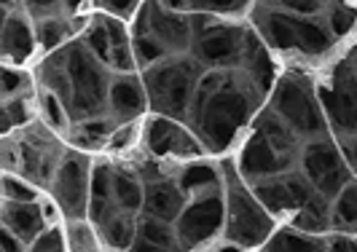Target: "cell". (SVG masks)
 Here are the masks:
<instances>
[{"label": "cell", "mask_w": 357, "mask_h": 252, "mask_svg": "<svg viewBox=\"0 0 357 252\" xmlns=\"http://www.w3.org/2000/svg\"><path fill=\"white\" fill-rule=\"evenodd\" d=\"M258 252H331L328 250V234H304L293 226H280L274 236Z\"/></svg>", "instance_id": "cell-27"}, {"label": "cell", "mask_w": 357, "mask_h": 252, "mask_svg": "<svg viewBox=\"0 0 357 252\" xmlns=\"http://www.w3.org/2000/svg\"><path fill=\"white\" fill-rule=\"evenodd\" d=\"M40 54L36 38V22L22 8L19 0H3V30H0V56L6 65L24 68Z\"/></svg>", "instance_id": "cell-16"}, {"label": "cell", "mask_w": 357, "mask_h": 252, "mask_svg": "<svg viewBox=\"0 0 357 252\" xmlns=\"http://www.w3.org/2000/svg\"><path fill=\"white\" fill-rule=\"evenodd\" d=\"M298 169L306 175V180L312 182V188L331 201L344 191V185H349L357 178L349 159L344 156L341 145L333 137H320V140L304 143L301 153H298Z\"/></svg>", "instance_id": "cell-11"}, {"label": "cell", "mask_w": 357, "mask_h": 252, "mask_svg": "<svg viewBox=\"0 0 357 252\" xmlns=\"http://www.w3.org/2000/svg\"><path fill=\"white\" fill-rule=\"evenodd\" d=\"M86 217L100 231L105 252H126L137 242V217L140 215L121 210L113 198H91Z\"/></svg>", "instance_id": "cell-18"}, {"label": "cell", "mask_w": 357, "mask_h": 252, "mask_svg": "<svg viewBox=\"0 0 357 252\" xmlns=\"http://www.w3.org/2000/svg\"><path fill=\"white\" fill-rule=\"evenodd\" d=\"M355 36H357V33H355Z\"/></svg>", "instance_id": "cell-45"}, {"label": "cell", "mask_w": 357, "mask_h": 252, "mask_svg": "<svg viewBox=\"0 0 357 252\" xmlns=\"http://www.w3.org/2000/svg\"><path fill=\"white\" fill-rule=\"evenodd\" d=\"M248 22L274 56H285L287 65H317L331 62L341 40L325 17H301L264 3H252Z\"/></svg>", "instance_id": "cell-3"}, {"label": "cell", "mask_w": 357, "mask_h": 252, "mask_svg": "<svg viewBox=\"0 0 357 252\" xmlns=\"http://www.w3.org/2000/svg\"><path fill=\"white\" fill-rule=\"evenodd\" d=\"M355 252H357V239H355Z\"/></svg>", "instance_id": "cell-44"}, {"label": "cell", "mask_w": 357, "mask_h": 252, "mask_svg": "<svg viewBox=\"0 0 357 252\" xmlns=\"http://www.w3.org/2000/svg\"><path fill=\"white\" fill-rule=\"evenodd\" d=\"M317 94L333 140L339 145L352 140L357 134V70L344 54L328 62L317 81Z\"/></svg>", "instance_id": "cell-9"}, {"label": "cell", "mask_w": 357, "mask_h": 252, "mask_svg": "<svg viewBox=\"0 0 357 252\" xmlns=\"http://www.w3.org/2000/svg\"><path fill=\"white\" fill-rule=\"evenodd\" d=\"M30 252H68V242H65V226L54 223L43 234L38 236L30 244Z\"/></svg>", "instance_id": "cell-39"}, {"label": "cell", "mask_w": 357, "mask_h": 252, "mask_svg": "<svg viewBox=\"0 0 357 252\" xmlns=\"http://www.w3.org/2000/svg\"><path fill=\"white\" fill-rule=\"evenodd\" d=\"M0 194H3V201H43L46 198V191H40L38 185L19 178L14 172H3Z\"/></svg>", "instance_id": "cell-37"}, {"label": "cell", "mask_w": 357, "mask_h": 252, "mask_svg": "<svg viewBox=\"0 0 357 252\" xmlns=\"http://www.w3.org/2000/svg\"><path fill=\"white\" fill-rule=\"evenodd\" d=\"M207 252H248V250H239V247H234L229 242H218V244H213Z\"/></svg>", "instance_id": "cell-42"}, {"label": "cell", "mask_w": 357, "mask_h": 252, "mask_svg": "<svg viewBox=\"0 0 357 252\" xmlns=\"http://www.w3.org/2000/svg\"><path fill=\"white\" fill-rule=\"evenodd\" d=\"M145 6V0H91V11L97 14H107V17L124 19V22H135V17L140 14V8Z\"/></svg>", "instance_id": "cell-38"}, {"label": "cell", "mask_w": 357, "mask_h": 252, "mask_svg": "<svg viewBox=\"0 0 357 252\" xmlns=\"http://www.w3.org/2000/svg\"><path fill=\"white\" fill-rule=\"evenodd\" d=\"M140 150L153 156V159H161V162L178 164L210 156L191 126L183 124V121H175L169 116H159V113H148L143 118Z\"/></svg>", "instance_id": "cell-12"}, {"label": "cell", "mask_w": 357, "mask_h": 252, "mask_svg": "<svg viewBox=\"0 0 357 252\" xmlns=\"http://www.w3.org/2000/svg\"><path fill=\"white\" fill-rule=\"evenodd\" d=\"M223 228H226L223 185L191 196L185 210L175 220L180 247L185 252H207L213 244L223 242Z\"/></svg>", "instance_id": "cell-10"}, {"label": "cell", "mask_w": 357, "mask_h": 252, "mask_svg": "<svg viewBox=\"0 0 357 252\" xmlns=\"http://www.w3.org/2000/svg\"><path fill=\"white\" fill-rule=\"evenodd\" d=\"M252 3H264L271 8H282L290 14H301V17H325L341 6L344 0H252Z\"/></svg>", "instance_id": "cell-35"}, {"label": "cell", "mask_w": 357, "mask_h": 252, "mask_svg": "<svg viewBox=\"0 0 357 252\" xmlns=\"http://www.w3.org/2000/svg\"><path fill=\"white\" fill-rule=\"evenodd\" d=\"M11 140L17 148V169L14 175L30 180L40 191L49 194L52 180L59 169V164L68 153V140L46 124L43 118H36L33 124L22 126L17 132H11Z\"/></svg>", "instance_id": "cell-8"}, {"label": "cell", "mask_w": 357, "mask_h": 252, "mask_svg": "<svg viewBox=\"0 0 357 252\" xmlns=\"http://www.w3.org/2000/svg\"><path fill=\"white\" fill-rule=\"evenodd\" d=\"M0 223L6 231L22 239L24 244H33L49 226L62 223V215L54 201H3L0 204Z\"/></svg>", "instance_id": "cell-19"}, {"label": "cell", "mask_w": 357, "mask_h": 252, "mask_svg": "<svg viewBox=\"0 0 357 252\" xmlns=\"http://www.w3.org/2000/svg\"><path fill=\"white\" fill-rule=\"evenodd\" d=\"M38 118H43V121L52 126V129H56L62 137H65L68 129H70V116H68L65 105L56 100V94H52L49 89H40V86H38Z\"/></svg>", "instance_id": "cell-34"}, {"label": "cell", "mask_w": 357, "mask_h": 252, "mask_svg": "<svg viewBox=\"0 0 357 252\" xmlns=\"http://www.w3.org/2000/svg\"><path fill=\"white\" fill-rule=\"evenodd\" d=\"M65 226V242L68 252H105V244L100 239V231L94 228L89 217H73L62 220Z\"/></svg>", "instance_id": "cell-30"}, {"label": "cell", "mask_w": 357, "mask_h": 252, "mask_svg": "<svg viewBox=\"0 0 357 252\" xmlns=\"http://www.w3.org/2000/svg\"><path fill=\"white\" fill-rule=\"evenodd\" d=\"M91 172H94L91 153L68 148L65 159L54 175L52 188H49V198L56 204L62 220L86 217L91 201Z\"/></svg>", "instance_id": "cell-13"}, {"label": "cell", "mask_w": 357, "mask_h": 252, "mask_svg": "<svg viewBox=\"0 0 357 252\" xmlns=\"http://www.w3.org/2000/svg\"><path fill=\"white\" fill-rule=\"evenodd\" d=\"M116 121L110 116H94V118H84L78 124H70L65 140L70 148H78L84 153H105L107 140L116 132Z\"/></svg>", "instance_id": "cell-23"}, {"label": "cell", "mask_w": 357, "mask_h": 252, "mask_svg": "<svg viewBox=\"0 0 357 252\" xmlns=\"http://www.w3.org/2000/svg\"><path fill=\"white\" fill-rule=\"evenodd\" d=\"M91 17V14H89ZM89 17H52V19H40L36 22V38H38V49H40V56L52 54L56 49L68 46L70 40L81 36V30L86 27Z\"/></svg>", "instance_id": "cell-25"}, {"label": "cell", "mask_w": 357, "mask_h": 252, "mask_svg": "<svg viewBox=\"0 0 357 252\" xmlns=\"http://www.w3.org/2000/svg\"><path fill=\"white\" fill-rule=\"evenodd\" d=\"M271 91L261 86L245 68L204 70L199 78L194 113L188 126L194 129L210 156L231 153L236 143L250 132L255 116L268 102Z\"/></svg>", "instance_id": "cell-1"}, {"label": "cell", "mask_w": 357, "mask_h": 252, "mask_svg": "<svg viewBox=\"0 0 357 252\" xmlns=\"http://www.w3.org/2000/svg\"><path fill=\"white\" fill-rule=\"evenodd\" d=\"M204 68L191 54L169 56L159 65L143 70V84L148 91V108L151 113L169 116L175 121L188 124L194 113L197 86Z\"/></svg>", "instance_id": "cell-7"}, {"label": "cell", "mask_w": 357, "mask_h": 252, "mask_svg": "<svg viewBox=\"0 0 357 252\" xmlns=\"http://www.w3.org/2000/svg\"><path fill=\"white\" fill-rule=\"evenodd\" d=\"M137 236L145 239V242H151V244L167 247V250H183L178 231H175V223H167V220H159V217H151V215L137 217Z\"/></svg>", "instance_id": "cell-32"}, {"label": "cell", "mask_w": 357, "mask_h": 252, "mask_svg": "<svg viewBox=\"0 0 357 252\" xmlns=\"http://www.w3.org/2000/svg\"><path fill=\"white\" fill-rule=\"evenodd\" d=\"M27 94H38L36 72L27 70V68H17V65H6L3 62L0 100H14V97H27Z\"/></svg>", "instance_id": "cell-31"}, {"label": "cell", "mask_w": 357, "mask_h": 252, "mask_svg": "<svg viewBox=\"0 0 357 252\" xmlns=\"http://www.w3.org/2000/svg\"><path fill=\"white\" fill-rule=\"evenodd\" d=\"M266 105L304 143L320 140V137H333L328 118H325V110H322L320 94H317V81L301 65H285L280 70Z\"/></svg>", "instance_id": "cell-5"}, {"label": "cell", "mask_w": 357, "mask_h": 252, "mask_svg": "<svg viewBox=\"0 0 357 252\" xmlns=\"http://www.w3.org/2000/svg\"><path fill=\"white\" fill-rule=\"evenodd\" d=\"M252 191L280 223H287L296 212H301L304 207H309L314 198L320 196L298 166L285 172V175L252 182Z\"/></svg>", "instance_id": "cell-15"}, {"label": "cell", "mask_w": 357, "mask_h": 252, "mask_svg": "<svg viewBox=\"0 0 357 252\" xmlns=\"http://www.w3.org/2000/svg\"><path fill=\"white\" fill-rule=\"evenodd\" d=\"M234 159H236V166H239L242 178L250 182V185L258 180H266V178L285 175V172L298 166L296 159L282 156V153L268 143L264 134H258L255 129H250V132L242 137L239 150L234 153Z\"/></svg>", "instance_id": "cell-17"}, {"label": "cell", "mask_w": 357, "mask_h": 252, "mask_svg": "<svg viewBox=\"0 0 357 252\" xmlns=\"http://www.w3.org/2000/svg\"><path fill=\"white\" fill-rule=\"evenodd\" d=\"M169 8H175V11H188V0H164Z\"/></svg>", "instance_id": "cell-43"}, {"label": "cell", "mask_w": 357, "mask_h": 252, "mask_svg": "<svg viewBox=\"0 0 357 252\" xmlns=\"http://www.w3.org/2000/svg\"><path fill=\"white\" fill-rule=\"evenodd\" d=\"M33 22L52 17H65V0H19Z\"/></svg>", "instance_id": "cell-40"}, {"label": "cell", "mask_w": 357, "mask_h": 252, "mask_svg": "<svg viewBox=\"0 0 357 252\" xmlns=\"http://www.w3.org/2000/svg\"><path fill=\"white\" fill-rule=\"evenodd\" d=\"M140 143H143V121L119 124L116 132L110 134V140H107L105 156H110V159H126V156L140 150Z\"/></svg>", "instance_id": "cell-33"}, {"label": "cell", "mask_w": 357, "mask_h": 252, "mask_svg": "<svg viewBox=\"0 0 357 252\" xmlns=\"http://www.w3.org/2000/svg\"><path fill=\"white\" fill-rule=\"evenodd\" d=\"M188 201H191V196L180 188L178 172H175V175L145 182V201L140 215H151L159 217V220H167V223H175Z\"/></svg>", "instance_id": "cell-21"}, {"label": "cell", "mask_w": 357, "mask_h": 252, "mask_svg": "<svg viewBox=\"0 0 357 252\" xmlns=\"http://www.w3.org/2000/svg\"><path fill=\"white\" fill-rule=\"evenodd\" d=\"M132 33L151 36L159 46L167 49L169 56L188 54L194 40V14L175 11L164 0H145L140 14L132 22Z\"/></svg>", "instance_id": "cell-14"}, {"label": "cell", "mask_w": 357, "mask_h": 252, "mask_svg": "<svg viewBox=\"0 0 357 252\" xmlns=\"http://www.w3.org/2000/svg\"><path fill=\"white\" fill-rule=\"evenodd\" d=\"M220 172H223V198H226L223 242L239 250L258 252L282 223L268 212L264 201L255 196L250 182L242 178L234 153L220 156Z\"/></svg>", "instance_id": "cell-4"}, {"label": "cell", "mask_w": 357, "mask_h": 252, "mask_svg": "<svg viewBox=\"0 0 357 252\" xmlns=\"http://www.w3.org/2000/svg\"><path fill=\"white\" fill-rule=\"evenodd\" d=\"M33 72L38 86L56 94V100L65 105L70 124L94 116H107V94L113 84V72L91 54L81 38H75L52 54L38 56Z\"/></svg>", "instance_id": "cell-2"}, {"label": "cell", "mask_w": 357, "mask_h": 252, "mask_svg": "<svg viewBox=\"0 0 357 252\" xmlns=\"http://www.w3.org/2000/svg\"><path fill=\"white\" fill-rule=\"evenodd\" d=\"M38 118V94L14 97V100H0V132L11 134L22 126L33 124Z\"/></svg>", "instance_id": "cell-28"}, {"label": "cell", "mask_w": 357, "mask_h": 252, "mask_svg": "<svg viewBox=\"0 0 357 252\" xmlns=\"http://www.w3.org/2000/svg\"><path fill=\"white\" fill-rule=\"evenodd\" d=\"M178 182L188 196H197L204 191H213L223 185V172H220V159L204 156L194 162H183L178 166Z\"/></svg>", "instance_id": "cell-26"}, {"label": "cell", "mask_w": 357, "mask_h": 252, "mask_svg": "<svg viewBox=\"0 0 357 252\" xmlns=\"http://www.w3.org/2000/svg\"><path fill=\"white\" fill-rule=\"evenodd\" d=\"M113 201L132 215L143 212L145 182L129 159H113Z\"/></svg>", "instance_id": "cell-22"}, {"label": "cell", "mask_w": 357, "mask_h": 252, "mask_svg": "<svg viewBox=\"0 0 357 252\" xmlns=\"http://www.w3.org/2000/svg\"><path fill=\"white\" fill-rule=\"evenodd\" d=\"M252 0H188L191 14H213V17H248Z\"/></svg>", "instance_id": "cell-36"}, {"label": "cell", "mask_w": 357, "mask_h": 252, "mask_svg": "<svg viewBox=\"0 0 357 252\" xmlns=\"http://www.w3.org/2000/svg\"><path fill=\"white\" fill-rule=\"evenodd\" d=\"M331 234H357V178L331 204Z\"/></svg>", "instance_id": "cell-29"}, {"label": "cell", "mask_w": 357, "mask_h": 252, "mask_svg": "<svg viewBox=\"0 0 357 252\" xmlns=\"http://www.w3.org/2000/svg\"><path fill=\"white\" fill-rule=\"evenodd\" d=\"M255 38L258 33L252 30L248 17L231 19L194 14V40L188 54L204 70H231L245 65Z\"/></svg>", "instance_id": "cell-6"}, {"label": "cell", "mask_w": 357, "mask_h": 252, "mask_svg": "<svg viewBox=\"0 0 357 252\" xmlns=\"http://www.w3.org/2000/svg\"><path fill=\"white\" fill-rule=\"evenodd\" d=\"M250 129H255L258 134H264L268 143L274 145L282 156H290V159H296L298 162V153H301V148H304V140L290 129V126L274 113V110L264 105L261 113L255 116V121H252Z\"/></svg>", "instance_id": "cell-24"}, {"label": "cell", "mask_w": 357, "mask_h": 252, "mask_svg": "<svg viewBox=\"0 0 357 252\" xmlns=\"http://www.w3.org/2000/svg\"><path fill=\"white\" fill-rule=\"evenodd\" d=\"M126 252H183V250H167V247H159V244H151V242H145L137 236V242L129 247Z\"/></svg>", "instance_id": "cell-41"}, {"label": "cell", "mask_w": 357, "mask_h": 252, "mask_svg": "<svg viewBox=\"0 0 357 252\" xmlns=\"http://www.w3.org/2000/svg\"><path fill=\"white\" fill-rule=\"evenodd\" d=\"M148 113L151 108H148L143 75L140 72L113 75L110 94H107V116L116 124H132V121H143Z\"/></svg>", "instance_id": "cell-20"}]
</instances>
